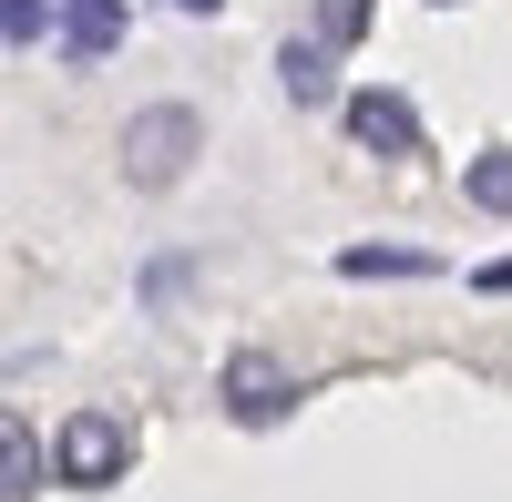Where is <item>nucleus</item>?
<instances>
[{"mask_svg":"<svg viewBox=\"0 0 512 502\" xmlns=\"http://www.w3.org/2000/svg\"><path fill=\"white\" fill-rule=\"evenodd\" d=\"M195 144H205V123L185 113V103H144L134 123H123V185L134 195H164V185H185V164H195Z\"/></svg>","mask_w":512,"mask_h":502,"instance_id":"nucleus-1","label":"nucleus"},{"mask_svg":"<svg viewBox=\"0 0 512 502\" xmlns=\"http://www.w3.org/2000/svg\"><path fill=\"white\" fill-rule=\"evenodd\" d=\"M123 472H134V431H123L113 410H72L62 441H52V482H72V492H113Z\"/></svg>","mask_w":512,"mask_h":502,"instance_id":"nucleus-2","label":"nucleus"},{"mask_svg":"<svg viewBox=\"0 0 512 502\" xmlns=\"http://www.w3.org/2000/svg\"><path fill=\"white\" fill-rule=\"evenodd\" d=\"M226 410H236L246 431H267V421H287V410H297V380H287L267 349H236V359H226Z\"/></svg>","mask_w":512,"mask_h":502,"instance_id":"nucleus-3","label":"nucleus"},{"mask_svg":"<svg viewBox=\"0 0 512 502\" xmlns=\"http://www.w3.org/2000/svg\"><path fill=\"white\" fill-rule=\"evenodd\" d=\"M349 144L369 154H420V113L400 93H349Z\"/></svg>","mask_w":512,"mask_h":502,"instance_id":"nucleus-4","label":"nucleus"},{"mask_svg":"<svg viewBox=\"0 0 512 502\" xmlns=\"http://www.w3.org/2000/svg\"><path fill=\"white\" fill-rule=\"evenodd\" d=\"M41 472H52V451H41V431L21 421V410H0V502H31Z\"/></svg>","mask_w":512,"mask_h":502,"instance_id":"nucleus-5","label":"nucleus"},{"mask_svg":"<svg viewBox=\"0 0 512 502\" xmlns=\"http://www.w3.org/2000/svg\"><path fill=\"white\" fill-rule=\"evenodd\" d=\"M113 41H123V0H62V52H72L82 72H93Z\"/></svg>","mask_w":512,"mask_h":502,"instance_id":"nucleus-6","label":"nucleus"},{"mask_svg":"<svg viewBox=\"0 0 512 502\" xmlns=\"http://www.w3.org/2000/svg\"><path fill=\"white\" fill-rule=\"evenodd\" d=\"M277 82H287V103H338V72H328V41H287L277 52Z\"/></svg>","mask_w":512,"mask_h":502,"instance_id":"nucleus-7","label":"nucleus"},{"mask_svg":"<svg viewBox=\"0 0 512 502\" xmlns=\"http://www.w3.org/2000/svg\"><path fill=\"white\" fill-rule=\"evenodd\" d=\"M461 195H472L482 216H512V144H492V154H472V175H461Z\"/></svg>","mask_w":512,"mask_h":502,"instance_id":"nucleus-8","label":"nucleus"},{"mask_svg":"<svg viewBox=\"0 0 512 502\" xmlns=\"http://www.w3.org/2000/svg\"><path fill=\"white\" fill-rule=\"evenodd\" d=\"M338 277H431V257H420V246H349Z\"/></svg>","mask_w":512,"mask_h":502,"instance_id":"nucleus-9","label":"nucleus"},{"mask_svg":"<svg viewBox=\"0 0 512 502\" xmlns=\"http://www.w3.org/2000/svg\"><path fill=\"white\" fill-rule=\"evenodd\" d=\"M369 11H379V0H318V41H328V52H359Z\"/></svg>","mask_w":512,"mask_h":502,"instance_id":"nucleus-10","label":"nucleus"},{"mask_svg":"<svg viewBox=\"0 0 512 502\" xmlns=\"http://www.w3.org/2000/svg\"><path fill=\"white\" fill-rule=\"evenodd\" d=\"M62 21V0H0V41H41Z\"/></svg>","mask_w":512,"mask_h":502,"instance_id":"nucleus-11","label":"nucleus"},{"mask_svg":"<svg viewBox=\"0 0 512 502\" xmlns=\"http://www.w3.org/2000/svg\"><path fill=\"white\" fill-rule=\"evenodd\" d=\"M472 287H482V298H512V257H492V267H482Z\"/></svg>","mask_w":512,"mask_h":502,"instance_id":"nucleus-12","label":"nucleus"},{"mask_svg":"<svg viewBox=\"0 0 512 502\" xmlns=\"http://www.w3.org/2000/svg\"><path fill=\"white\" fill-rule=\"evenodd\" d=\"M164 11H185V21H216V11H226V0H164Z\"/></svg>","mask_w":512,"mask_h":502,"instance_id":"nucleus-13","label":"nucleus"},{"mask_svg":"<svg viewBox=\"0 0 512 502\" xmlns=\"http://www.w3.org/2000/svg\"><path fill=\"white\" fill-rule=\"evenodd\" d=\"M441 11H451V0H441Z\"/></svg>","mask_w":512,"mask_h":502,"instance_id":"nucleus-14","label":"nucleus"}]
</instances>
